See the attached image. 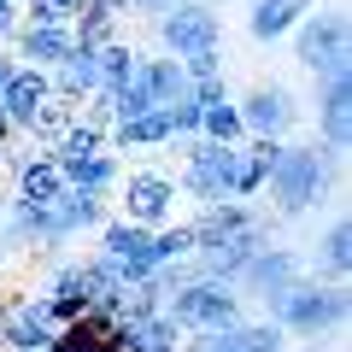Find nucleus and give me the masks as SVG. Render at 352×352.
<instances>
[{"label": "nucleus", "mask_w": 352, "mask_h": 352, "mask_svg": "<svg viewBox=\"0 0 352 352\" xmlns=\"http://www.w3.org/2000/svg\"><path fill=\"white\" fill-rule=\"evenodd\" d=\"M135 82L153 94V106H170L182 88H188V71H182V59H170V53H141L135 59Z\"/></svg>", "instance_id": "nucleus-24"}, {"label": "nucleus", "mask_w": 352, "mask_h": 352, "mask_svg": "<svg viewBox=\"0 0 352 352\" xmlns=\"http://www.w3.org/2000/svg\"><path fill=\"white\" fill-rule=\"evenodd\" d=\"M47 82H53V94H59V100H76V106H82L88 94L100 88V53L88 47V41H76V47L47 71Z\"/></svg>", "instance_id": "nucleus-15"}, {"label": "nucleus", "mask_w": 352, "mask_h": 352, "mask_svg": "<svg viewBox=\"0 0 352 352\" xmlns=\"http://www.w3.org/2000/svg\"><path fill=\"white\" fill-rule=\"evenodd\" d=\"M65 188H71V182H65V170H59L53 153H30V159L12 170V194H18V200H30V206H53Z\"/></svg>", "instance_id": "nucleus-17"}, {"label": "nucleus", "mask_w": 352, "mask_h": 352, "mask_svg": "<svg viewBox=\"0 0 352 352\" xmlns=\"http://www.w3.org/2000/svg\"><path fill=\"white\" fill-rule=\"evenodd\" d=\"M12 135H18V129L6 124V112H0V147H6V141H12Z\"/></svg>", "instance_id": "nucleus-39"}, {"label": "nucleus", "mask_w": 352, "mask_h": 352, "mask_svg": "<svg viewBox=\"0 0 352 352\" xmlns=\"http://www.w3.org/2000/svg\"><path fill=\"white\" fill-rule=\"evenodd\" d=\"M18 12H24V24H53V30H71L76 6H71V0H18Z\"/></svg>", "instance_id": "nucleus-32"}, {"label": "nucleus", "mask_w": 352, "mask_h": 352, "mask_svg": "<svg viewBox=\"0 0 352 352\" xmlns=\"http://www.w3.org/2000/svg\"><path fill=\"white\" fill-rule=\"evenodd\" d=\"M100 252L124 270V288L159 270V264H153V229L129 223V217H106V223H100Z\"/></svg>", "instance_id": "nucleus-12"}, {"label": "nucleus", "mask_w": 352, "mask_h": 352, "mask_svg": "<svg viewBox=\"0 0 352 352\" xmlns=\"http://www.w3.org/2000/svg\"><path fill=\"white\" fill-rule=\"evenodd\" d=\"M71 36L88 41V47H106V41H118V18L106 12V6H82V12L71 18Z\"/></svg>", "instance_id": "nucleus-29"}, {"label": "nucleus", "mask_w": 352, "mask_h": 352, "mask_svg": "<svg viewBox=\"0 0 352 352\" xmlns=\"http://www.w3.org/2000/svg\"><path fill=\"white\" fill-rule=\"evenodd\" d=\"M346 36H352V24H346V12H340V6H311V12L288 30L294 59H300L311 76L352 71V41H346Z\"/></svg>", "instance_id": "nucleus-4"}, {"label": "nucleus", "mask_w": 352, "mask_h": 352, "mask_svg": "<svg viewBox=\"0 0 352 352\" xmlns=\"http://www.w3.org/2000/svg\"><path fill=\"white\" fill-rule=\"evenodd\" d=\"M0 241H6V247H59L47 206H30V200H18V194L0 200Z\"/></svg>", "instance_id": "nucleus-14"}, {"label": "nucleus", "mask_w": 352, "mask_h": 352, "mask_svg": "<svg viewBox=\"0 0 352 352\" xmlns=\"http://www.w3.org/2000/svg\"><path fill=\"white\" fill-rule=\"evenodd\" d=\"M346 270H352V223L335 212V217L323 223V235H317L311 276H323V282H346Z\"/></svg>", "instance_id": "nucleus-21"}, {"label": "nucleus", "mask_w": 352, "mask_h": 352, "mask_svg": "<svg viewBox=\"0 0 352 352\" xmlns=\"http://www.w3.org/2000/svg\"><path fill=\"white\" fill-rule=\"evenodd\" d=\"M118 200H124V217L141 229H159L176 217V176L164 170H129L118 176Z\"/></svg>", "instance_id": "nucleus-7"}, {"label": "nucleus", "mask_w": 352, "mask_h": 352, "mask_svg": "<svg viewBox=\"0 0 352 352\" xmlns=\"http://www.w3.org/2000/svg\"><path fill=\"white\" fill-rule=\"evenodd\" d=\"M100 147H106V129H100V124H88V118L76 112L71 129H65V135L53 141L47 153H53V159H88V153H100Z\"/></svg>", "instance_id": "nucleus-25"}, {"label": "nucleus", "mask_w": 352, "mask_h": 352, "mask_svg": "<svg viewBox=\"0 0 352 352\" xmlns=\"http://www.w3.org/2000/svg\"><path fill=\"white\" fill-rule=\"evenodd\" d=\"M47 217H53V241H76L82 235V229H100L106 223V200L100 194H82V188H65L59 200L47 206Z\"/></svg>", "instance_id": "nucleus-16"}, {"label": "nucleus", "mask_w": 352, "mask_h": 352, "mask_svg": "<svg viewBox=\"0 0 352 352\" xmlns=\"http://www.w3.org/2000/svg\"><path fill=\"white\" fill-rule=\"evenodd\" d=\"M159 47L170 59L223 47V18H217V6H206V0H176V6H164L159 12Z\"/></svg>", "instance_id": "nucleus-6"}, {"label": "nucleus", "mask_w": 352, "mask_h": 352, "mask_svg": "<svg viewBox=\"0 0 352 352\" xmlns=\"http://www.w3.org/2000/svg\"><path fill=\"white\" fill-rule=\"evenodd\" d=\"M71 118H76V100L47 94V100H41V112H36V124H30V141H36V147H53V141L71 129Z\"/></svg>", "instance_id": "nucleus-26"}, {"label": "nucleus", "mask_w": 352, "mask_h": 352, "mask_svg": "<svg viewBox=\"0 0 352 352\" xmlns=\"http://www.w3.org/2000/svg\"><path fill=\"white\" fill-rule=\"evenodd\" d=\"M317 0H252V12H247V36L252 41H288V30L300 24L305 12H311Z\"/></svg>", "instance_id": "nucleus-20"}, {"label": "nucleus", "mask_w": 352, "mask_h": 352, "mask_svg": "<svg viewBox=\"0 0 352 352\" xmlns=\"http://www.w3.org/2000/svg\"><path fill=\"white\" fill-rule=\"evenodd\" d=\"M317 141L346 159V147H352V71L317 76Z\"/></svg>", "instance_id": "nucleus-9"}, {"label": "nucleus", "mask_w": 352, "mask_h": 352, "mask_svg": "<svg viewBox=\"0 0 352 352\" xmlns=\"http://www.w3.org/2000/svg\"><path fill=\"white\" fill-rule=\"evenodd\" d=\"M6 323H12V311H6V300H0V352H6Z\"/></svg>", "instance_id": "nucleus-37"}, {"label": "nucleus", "mask_w": 352, "mask_h": 352, "mask_svg": "<svg viewBox=\"0 0 352 352\" xmlns=\"http://www.w3.org/2000/svg\"><path fill=\"white\" fill-rule=\"evenodd\" d=\"M47 94H53L47 71H41V65H18L12 82L0 88V112H6V124H12L18 135H30V124H36V112H41Z\"/></svg>", "instance_id": "nucleus-13"}, {"label": "nucleus", "mask_w": 352, "mask_h": 352, "mask_svg": "<svg viewBox=\"0 0 352 352\" xmlns=\"http://www.w3.org/2000/svg\"><path fill=\"white\" fill-rule=\"evenodd\" d=\"M12 352H47V346H12Z\"/></svg>", "instance_id": "nucleus-41"}, {"label": "nucleus", "mask_w": 352, "mask_h": 352, "mask_svg": "<svg viewBox=\"0 0 352 352\" xmlns=\"http://www.w3.org/2000/svg\"><path fill=\"white\" fill-rule=\"evenodd\" d=\"M124 6H129V12H153V18H159L164 6H176V0H124Z\"/></svg>", "instance_id": "nucleus-35"}, {"label": "nucleus", "mask_w": 352, "mask_h": 352, "mask_svg": "<svg viewBox=\"0 0 352 352\" xmlns=\"http://www.w3.org/2000/svg\"><path fill=\"white\" fill-rule=\"evenodd\" d=\"M305 276V258L294 247H270L264 241L258 252H252L247 264H241V276H235V294H258V300H276L288 282Z\"/></svg>", "instance_id": "nucleus-10"}, {"label": "nucleus", "mask_w": 352, "mask_h": 352, "mask_svg": "<svg viewBox=\"0 0 352 352\" xmlns=\"http://www.w3.org/2000/svg\"><path fill=\"white\" fill-rule=\"evenodd\" d=\"M71 6H76V12H82V6H100V0H71Z\"/></svg>", "instance_id": "nucleus-40"}, {"label": "nucleus", "mask_w": 352, "mask_h": 352, "mask_svg": "<svg viewBox=\"0 0 352 352\" xmlns=\"http://www.w3.org/2000/svg\"><path fill=\"white\" fill-rule=\"evenodd\" d=\"M200 135H206V141H247V124H241L235 100H217V106H206V118H200Z\"/></svg>", "instance_id": "nucleus-30"}, {"label": "nucleus", "mask_w": 352, "mask_h": 352, "mask_svg": "<svg viewBox=\"0 0 352 352\" xmlns=\"http://www.w3.org/2000/svg\"><path fill=\"white\" fill-rule=\"evenodd\" d=\"M59 170H65V182H71V188L112 200V194H118V176H124V164H118L112 147H100V153H88V159H59Z\"/></svg>", "instance_id": "nucleus-19"}, {"label": "nucleus", "mask_w": 352, "mask_h": 352, "mask_svg": "<svg viewBox=\"0 0 352 352\" xmlns=\"http://www.w3.org/2000/svg\"><path fill=\"white\" fill-rule=\"evenodd\" d=\"M282 346H288V335H282L270 317H264V323H247V317H235V323H223V329L182 335V352H282Z\"/></svg>", "instance_id": "nucleus-11"}, {"label": "nucleus", "mask_w": 352, "mask_h": 352, "mask_svg": "<svg viewBox=\"0 0 352 352\" xmlns=\"http://www.w3.org/2000/svg\"><path fill=\"white\" fill-rule=\"evenodd\" d=\"M182 71H188V82H206V76H223V47L188 53V59H182Z\"/></svg>", "instance_id": "nucleus-33"}, {"label": "nucleus", "mask_w": 352, "mask_h": 352, "mask_svg": "<svg viewBox=\"0 0 352 352\" xmlns=\"http://www.w3.org/2000/svg\"><path fill=\"white\" fill-rule=\"evenodd\" d=\"M24 24V12H18V0H0V41H12V30Z\"/></svg>", "instance_id": "nucleus-34"}, {"label": "nucleus", "mask_w": 352, "mask_h": 352, "mask_svg": "<svg viewBox=\"0 0 352 352\" xmlns=\"http://www.w3.org/2000/svg\"><path fill=\"white\" fill-rule=\"evenodd\" d=\"M164 311L176 317L182 335H200V329H223L241 317V294L229 282H206V276H188L182 288L164 294Z\"/></svg>", "instance_id": "nucleus-5"}, {"label": "nucleus", "mask_w": 352, "mask_h": 352, "mask_svg": "<svg viewBox=\"0 0 352 352\" xmlns=\"http://www.w3.org/2000/svg\"><path fill=\"white\" fill-rule=\"evenodd\" d=\"M94 53H100V88H106V94H112V88H124L129 76H135V59H141V53L129 47L124 36L106 41V47H94Z\"/></svg>", "instance_id": "nucleus-27"}, {"label": "nucleus", "mask_w": 352, "mask_h": 352, "mask_svg": "<svg viewBox=\"0 0 352 352\" xmlns=\"http://www.w3.org/2000/svg\"><path fill=\"white\" fill-rule=\"evenodd\" d=\"M264 311H270V323H276L282 335H294V340H329V335L346 329L352 300H346V282H323V276L305 270V276L288 282L276 300H264Z\"/></svg>", "instance_id": "nucleus-2"}, {"label": "nucleus", "mask_w": 352, "mask_h": 352, "mask_svg": "<svg viewBox=\"0 0 352 352\" xmlns=\"http://www.w3.org/2000/svg\"><path fill=\"white\" fill-rule=\"evenodd\" d=\"M258 206L252 200H212V206H200V217H194V247H206V241H217V235H235V229H247V223H258Z\"/></svg>", "instance_id": "nucleus-22"}, {"label": "nucleus", "mask_w": 352, "mask_h": 352, "mask_svg": "<svg viewBox=\"0 0 352 352\" xmlns=\"http://www.w3.org/2000/svg\"><path fill=\"white\" fill-rule=\"evenodd\" d=\"M12 71H18V53H12V47H0V88L12 82Z\"/></svg>", "instance_id": "nucleus-36"}, {"label": "nucleus", "mask_w": 352, "mask_h": 352, "mask_svg": "<svg viewBox=\"0 0 352 352\" xmlns=\"http://www.w3.org/2000/svg\"><path fill=\"white\" fill-rule=\"evenodd\" d=\"M182 147V176H176V194L194 206H212V200H235V153L241 141H170Z\"/></svg>", "instance_id": "nucleus-3"}, {"label": "nucleus", "mask_w": 352, "mask_h": 352, "mask_svg": "<svg viewBox=\"0 0 352 352\" xmlns=\"http://www.w3.org/2000/svg\"><path fill=\"white\" fill-rule=\"evenodd\" d=\"M241 124H247V135H264V141H288V129L300 124V100H294V88L282 82H258L247 88L235 100Z\"/></svg>", "instance_id": "nucleus-8"}, {"label": "nucleus", "mask_w": 352, "mask_h": 352, "mask_svg": "<svg viewBox=\"0 0 352 352\" xmlns=\"http://www.w3.org/2000/svg\"><path fill=\"white\" fill-rule=\"evenodd\" d=\"M0 182H6V170H0Z\"/></svg>", "instance_id": "nucleus-42"}, {"label": "nucleus", "mask_w": 352, "mask_h": 352, "mask_svg": "<svg viewBox=\"0 0 352 352\" xmlns=\"http://www.w3.org/2000/svg\"><path fill=\"white\" fill-rule=\"evenodd\" d=\"M124 352H182V329L176 317L164 311H147V317H129L124 323Z\"/></svg>", "instance_id": "nucleus-23"}, {"label": "nucleus", "mask_w": 352, "mask_h": 352, "mask_svg": "<svg viewBox=\"0 0 352 352\" xmlns=\"http://www.w3.org/2000/svg\"><path fill=\"white\" fill-rule=\"evenodd\" d=\"M282 352H288V346H282ZM300 352H335V346H329V340H305Z\"/></svg>", "instance_id": "nucleus-38"}, {"label": "nucleus", "mask_w": 352, "mask_h": 352, "mask_svg": "<svg viewBox=\"0 0 352 352\" xmlns=\"http://www.w3.org/2000/svg\"><path fill=\"white\" fill-rule=\"evenodd\" d=\"M188 252H194V229H188V223H176V217H170V223H159V229H153V264L188 258Z\"/></svg>", "instance_id": "nucleus-31"}, {"label": "nucleus", "mask_w": 352, "mask_h": 352, "mask_svg": "<svg viewBox=\"0 0 352 352\" xmlns=\"http://www.w3.org/2000/svg\"><path fill=\"white\" fill-rule=\"evenodd\" d=\"M164 118H170V141H194V135H200L206 106H200V94H194V88H182V94L164 106Z\"/></svg>", "instance_id": "nucleus-28"}, {"label": "nucleus", "mask_w": 352, "mask_h": 352, "mask_svg": "<svg viewBox=\"0 0 352 352\" xmlns=\"http://www.w3.org/2000/svg\"><path fill=\"white\" fill-rule=\"evenodd\" d=\"M12 41H18V65H41V71H53V65L65 59V53L76 47V36L71 30H53V24H18L12 30Z\"/></svg>", "instance_id": "nucleus-18"}, {"label": "nucleus", "mask_w": 352, "mask_h": 352, "mask_svg": "<svg viewBox=\"0 0 352 352\" xmlns=\"http://www.w3.org/2000/svg\"><path fill=\"white\" fill-rule=\"evenodd\" d=\"M335 170H340V153H329L323 141H305V147H276V164L264 176V194L276 200V217H300L311 206H323L335 194Z\"/></svg>", "instance_id": "nucleus-1"}]
</instances>
